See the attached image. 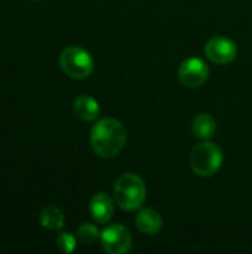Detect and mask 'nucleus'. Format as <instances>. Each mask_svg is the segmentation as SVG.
<instances>
[{"mask_svg":"<svg viewBox=\"0 0 252 254\" xmlns=\"http://www.w3.org/2000/svg\"><path fill=\"white\" fill-rule=\"evenodd\" d=\"M126 143V129L122 122L113 118L100 119L91 131V146L101 158H114Z\"/></svg>","mask_w":252,"mask_h":254,"instance_id":"nucleus-1","label":"nucleus"},{"mask_svg":"<svg viewBox=\"0 0 252 254\" xmlns=\"http://www.w3.org/2000/svg\"><path fill=\"white\" fill-rule=\"evenodd\" d=\"M114 199L125 211L138 210L146 201V185L143 179L132 173L122 174L114 185Z\"/></svg>","mask_w":252,"mask_h":254,"instance_id":"nucleus-2","label":"nucleus"},{"mask_svg":"<svg viewBox=\"0 0 252 254\" xmlns=\"http://www.w3.org/2000/svg\"><path fill=\"white\" fill-rule=\"evenodd\" d=\"M223 165L221 149L211 141L203 140L190 152V167L195 174L201 177L214 176Z\"/></svg>","mask_w":252,"mask_h":254,"instance_id":"nucleus-3","label":"nucleus"},{"mask_svg":"<svg viewBox=\"0 0 252 254\" xmlns=\"http://www.w3.org/2000/svg\"><path fill=\"white\" fill-rule=\"evenodd\" d=\"M59 65L62 71L73 79H85L94 70L91 54L80 46H68L61 52Z\"/></svg>","mask_w":252,"mask_h":254,"instance_id":"nucleus-4","label":"nucleus"},{"mask_svg":"<svg viewBox=\"0 0 252 254\" xmlns=\"http://www.w3.org/2000/svg\"><path fill=\"white\" fill-rule=\"evenodd\" d=\"M101 246L108 254H125L132 246L129 231L122 225H110L101 232Z\"/></svg>","mask_w":252,"mask_h":254,"instance_id":"nucleus-5","label":"nucleus"},{"mask_svg":"<svg viewBox=\"0 0 252 254\" xmlns=\"http://www.w3.org/2000/svg\"><path fill=\"white\" fill-rule=\"evenodd\" d=\"M209 76L208 65L201 58H187L180 64L178 68V79L187 88H199L202 86Z\"/></svg>","mask_w":252,"mask_h":254,"instance_id":"nucleus-6","label":"nucleus"},{"mask_svg":"<svg viewBox=\"0 0 252 254\" xmlns=\"http://www.w3.org/2000/svg\"><path fill=\"white\" fill-rule=\"evenodd\" d=\"M238 48L229 37H212L205 45V55L215 64H229L236 58Z\"/></svg>","mask_w":252,"mask_h":254,"instance_id":"nucleus-7","label":"nucleus"},{"mask_svg":"<svg viewBox=\"0 0 252 254\" xmlns=\"http://www.w3.org/2000/svg\"><path fill=\"white\" fill-rule=\"evenodd\" d=\"M89 211H91L92 219L97 223L104 225V223L110 222V219L113 217L114 204L107 193L101 192V193H97L92 196V199L89 202Z\"/></svg>","mask_w":252,"mask_h":254,"instance_id":"nucleus-8","label":"nucleus"},{"mask_svg":"<svg viewBox=\"0 0 252 254\" xmlns=\"http://www.w3.org/2000/svg\"><path fill=\"white\" fill-rule=\"evenodd\" d=\"M137 228L146 235H156L162 229V217L153 208H144L137 216Z\"/></svg>","mask_w":252,"mask_h":254,"instance_id":"nucleus-9","label":"nucleus"},{"mask_svg":"<svg viewBox=\"0 0 252 254\" xmlns=\"http://www.w3.org/2000/svg\"><path fill=\"white\" fill-rule=\"evenodd\" d=\"M73 110L74 115L86 122H92L97 119L98 113H100V106L97 103V100L94 97L89 95H80L74 100L73 104Z\"/></svg>","mask_w":252,"mask_h":254,"instance_id":"nucleus-10","label":"nucleus"},{"mask_svg":"<svg viewBox=\"0 0 252 254\" xmlns=\"http://www.w3.org/2000/svg\"><path fill=\"white\" fill-rule=\"evenodd\" d=\"M192 129H193V134L198 138L209 140L217 132V124H215V119L211 115L201 113V115H198L195 118V121L192 124Z\"/></svg>","mask_w":252,"mask_h":254,"instance_id":"nucleus-11","label":"nucleus"},{"mask_svg":"<svg viewBox=\"0 0 252 254\" xmlns=\"http://www.w3.org/2000/svg\"><path fill=\"white\" fill-rule=\"evenodd\" d=\"M40 225L48 231H61L64 228V214L56 207L48 205L40 211Z\"/></svg>","mask_w":252,"mask_h":254,"instance_id":"nucleus-12","label":"nucleus"},{"mask_svg":"<svg viewBox=\"0 0 252 254\" xmlns=\"http://www.w3.org/2000/svg\"><path fill=\"white\" fill-rule=\"evenodd\" d=\"M77 237H79V240H80L83 244H88V246L95 244V243L98 241V238H101L98 229H97L94 225H91V223L82 225V226L77 229Z\"/></svg>","mask_w":252,"mask_h":254,"instance_id":"nucleus-13","label":"nucleus"},{"mask_svg":"<svg viewBox=\"0 0 252 254\" xmlns=\"http://www.w3.org/2000/svg\"><path fill=\"white\" fill-rule=\"evenodd\" d=\"M56 246L58 249L65 254L73 253L76 250V238L71 235V234H67V232H61L58 235V240H56Z\"/></svg>","mask_w":252,"mask_h":254,"instance_id":"nucleus-14","label":"nucleus"}]
</instances>
